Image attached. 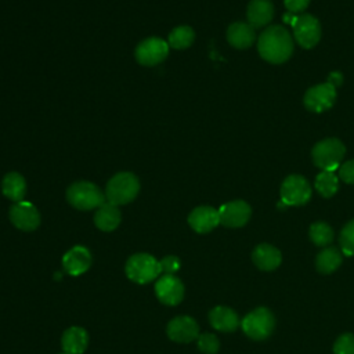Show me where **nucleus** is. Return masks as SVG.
<instances>
[{"mask_svg":"<svg viewBox=\"0 0 354 354\" xmlns=\"http://www.w3.org/2000/svg\"><path fill=\"white\" fill-rule=\"evenodd\" d=\"M346 153L343 142L337 138H325L317 142L311 151L313 162L321 170L335 171Z\"/></svg>","mask_w":354,"mask_h":354,"instance_id":"5","label":"nucleus"},{"mask_svg":"<svg viewBox=\"0 0 354 354\" xmlns=\"http://www.w3.org/2000/svg\"><path fill=\"white\" fill-rule=\"evenodd\" d=\"M283 21L290 24L296 41L303 48L314 47L321 37V25L318 19L310 14L293 15L292 12L283 15Z\"/></svg>","mask_w":354,"mask_h":354,"instance_id":"4","label":"nucleus"},{"mask_svg":"<svg viewBox=\"0 0 354 354\" xmlns=\"http://www.w3.org/2000/svg\"><path fill=\"white\" fill-rule=\"evenodd\" d=\"M120 220L122 214L119 207L111 202H104L94 214V224L105 232L113 231L120 224Z\"/></svg>","mask_w":354,"mask_h":354,"instance_id":"22","label":"nucleus"},{"mask_svg":"<svg viewBox=\"0 0 354 354\" xmlns=\"http://www.w3.org/2000/svg\"><path fill=\"white\" fill-rule=\"evenodd\" d=\"M342 259L343 257L339 249L333 246L325 248L317 256V260H315L317 270L322 274H330L335 270H337V267L342 264Z\"/></svg>","mask_w":354,"mask_h":354,"instance_id":"24","label":"nucleus"},{"mask_svg":"<svg viewBox=\"0 0 354 354\" xmlns=\"http://www.w3.org/2000/svg\"><path fill=\"white\" fill-rule=\"evenodd\" d=\"M140 191V181L136 174L130 171H122L115 174L106 184L105 198L116 206L127 205L136 199Z\"/></svg>","mask_w":354,"mask_h":354,"instance_id":"2","label":"nucleus"},{"mask_svg":"<svg viewBox=\"0 0 354 354\" xmlns=\"http://www.w3.org/2000/svg\"><path fill=\"white\" fill-rule=\"evenodd\" d=\"M169 44L159 37H148L136 47V59L144 66H153L165 61L169 54Z\"/></svg>","mask_w":354,"mask_h":354,"instance_id":"9","label":"nucleus"},{"mask_svg":"<svg viewBox=\"0 0 354 354\" xmlns=\"http://www.w3.org/2000/svg\"><path fill=\"white\" fill-rule=\"evenodd\" d=\"M283 3H285V7L288 8V11L295 14V12H301L303 10H306L310 0H283Z\"/></svg>","mask_w":354,"mask_h":354,"instance_id":"33","label":"nucleus"},{"mask_svg":"<svg viewBox=\"0 0 354 354\" xmlns=\"http://www.w3.org/2000/svg\"><path fill=\"white\" fill-rule=\"evenodd\" d=\"M10 220L18 230L33 231L40 224V214L35 205L21 201L10 207Z\"/></svg>","mask_w":354,"mask_h":354,"instance_id":"12","label":"nucleus"},{"mask_svg":"<svg viewBox=\"0 0 354 354\" xmlns=\"http://www.w3.org/2000/svg\"><path fill=\"white\" fill-rule=\"evenodd\" d=\"M126 275L136 283H148L160 274L159 261L148 253H136L129 257L124 267Z\"/></svg>","mask_w":354,"mask_h":354,"instance_id":"6","label":"nucleus"},{"mask_svg":"<svg viewBox=\"0 0 354 354\" xmlns=\"http://www.w3.org/2000/svg\"><path fill=\"white\" fill-rule=\"evenodd\" d=\"M209 321L210 325L220 332H234L241 325L238 314L225 306H217L210 310Z\"/></svg>","mask_w":354,"mask_h":354,"instance_id":"17","label":"nucleus"},{"mask_svg":"<svg viewBox=\"0 0 354 354\" xmlns=\"http://www.w3.org/2000/svg\"><path fill=\"white\" fill-rule=\"evenodd\" d=\"M66 199L79 210H91L105 202V194L90 181H77L68 188Z\"/></svg>","mask_w":354,"mask_h":354,"instance_id":"3","label":"nucleus"},{"mask_svg":"<svg viewBox=\"0 0 354 354\" xmlns=\"http://www.w3.org/2000/svg\"><path fill=\"white\" fill-rule=\"evenodd\" d=\"M248 24L254 29L266 26L274 17V6L271 0H252L246 11Z\"/></svg>","mask_w":354,"mask_h":354,"instance_id":"19","label":"nucleus"},{"mask_svg":"<svg viewBox=\"0 0 354 354\" xmlns=\"http://www.w3.org/2000/svg\"><path fill=\"white\" fill-rule=\"evenodd\" d=\"M1 192L10 201L21 202L26 194L25 178L17 171H11L6 174L1 181Z\"/></svg>","mask_w":354,"mask_h":354,"instance_id":"23","label":"nucleus"},{"mask_svg":"<svg viewBox=\"0 0 354 354\" xmlns=\"http://www.w3.org/2000/svg\"><path fill=\"white\" fill-rule=\"evenodd\" d=\"M159 267H160V272H163V275H174L176 271H178L180 268V259L177 256H166L159 261Z\"/></svg>","mask_w":354,"mask_h":354,"instance_id":"31","label":"nucleus"},{"mask_svg":"<svg viewBox=\"0 0 354 354\" xmlns=\"http://www.w3.org/2000/svg\"><path fill=\"white\" fill-rule=\"evenodd\" d=\"M155 293L160 303L176 306L184 297V285L174 275H162L155 283Z\"/></svg>","mask_w":354,"mask_h":354,"instance_id":"14","label":"nucleus"},{"mask_svg":"<svg viewBox=\"0 0 354 354\" xmlns=\"http://www.w3.org/2000/svg\"><path fill=\"white\" fill-rule=\"evenodd\" d=\"M339 177L347 184H354V159L339 166Z\"/></svg>","mask_w":354,"mask_h":354,"instance_id":"32","label":"nucleus"},{"mask_svg":"<svg viewBox=\"0 0 354 354\" xmlns=\"http://www.w3.org/2000/svg\"><path fill=\"white\" fill-rule=\"evenodd\" d=\"M257 50L263 59L271 64H282L293 53V40L286 28L274 25L261 32L257 40Z\"/></svg>","mask_w":354,"mask_h":354,"instance_id":"1","label":"nucleus"},{"mask_svg":"<svg viewBox=\"0 0 354 354\" xmlns=\"http://www.w3.org/2000/svg\"><path fill=\"white\" fill-rule=\"evenodd\" d=\"M241 326L245 335L250 339L264 340L272 333L275 318L268 308L259 307L245 315V318L241 321Z\"/></svg>","mask_w":354,"mask_h":354,"instance_id":"7","label":"nucleus"},{"mask_svg":"<svg viewBox=\"0 0 354 354\" xmlns=\"http://www.w3.org/2000/svg\"><path fill=\"white\" fill-rule=\"evenodd\" d=\"M333 354H354V335L339 336L333 344Z\"/></svg>","mask_w":354,"mask_h":354,"instance_id":"30","label":"nucleus"},{"mask_svg":"<svg viewBox=\"0 0 354 354\" xmlns=\"http://www.w3.org/2000/svg\"><path fill=\"white\" fill-rule=\"evenodd\" d=\"M252 259H253V263L260 270H264V271L275 270L282 261L281 252L268 243L257 245L252 253Z\"/></svg>","mask_w":354,"mask_h":354,"instance_id":"21","label":"nucleus"},{"mask_svg":"<svg viewBox=\"0 0 354 354\" xmlns=\"http://www.w3.org/2000/svg\"><path fill=\"white\" fill-rule=\"evenodd\" d=\"M195 40V32L191 26L183 25V26H177L174 28L167 37V44L169 47L174 48V50H184L188 48Z\"/></svg>","mask_w":354,"mask_h":354,"instance_id":"25","label":"nucleus"},{"mask_svg":"<svg viewBox=\"0 0 354 354\" xmlns=\"http://www.w3.org/2000/svg\"><path fill=\"white\" fill-rule=\"evenodd\" d=\"M250 214H252V209L245 201L227 202L221 205L218 209L220 224L230 228L243 227L249 221Z\"/></svg>","mask_w":354,"mask_h":354,"instance_id":"11","label":"nucleus"},{"mask_svg":"<svg viewBox=\"0 0 354 354\" xmlns=\"http://www.w3.org/2000/svg\"><path fill=\"white\" fill-rule=\"evenodd\" d=\"M311 187L310 183L299 174L288 176L281 185V205L300 206L310 201Z\"/></svg>","mask_w":354,"mask_h":354,"instance_id":"8","label":"nucleus"},{"mask_svg":"<svg viewBox=\"0 0 354 354\" xmlns=\"http://www.w3.org/2000/svg\"><path fill=\"white\" fill-rule=\"evenodd\" d=\"M227 39L235 48H248L256 39L254 28L248 22H234L227 29Z\"/></svg>","mask_w":354,"mask_h":354,"instance_id":"20","label":"nucleus"},{"mask_svg":"<svg viewBox=\"0 0 354 354\" xmlns=\"http://www.w3.org/2000/svg\"><path fill=\"white\" fill-rule=\"evenodd\" d=\"M336 100V87L326 82L310 87L304 94V105L311 112H324L329 109Z\"/></svg>","mask_w":354,"mask_h":354,"instance_id":"10","label":"nucleus"},{"mask_svg":"<svg viewBox=\"0 0 354 354\" xmlns=\"http://www.w3.org/2000/svg\"><path fill=\"white\" fill-rule=\"evenodd\" d=\"M188 224L198 234L210 232L220 224L218 210L212 206L195 207L188 216Z\"/></svg>","mask_w":354,"mask_h":354,"instance_id":"15","label":"nucleus"},{"mask_svg":"<svg viewBox=\"0 0 354 354\" xmlns=\"http://www.w3.org/2000/svg\"><path fill=\"white\" fill-rule=\"evenodd\" d=\"M62 354H66V353H62Z\"/></svg>","mask_w":354,"mask_h":354,"instance_id":"34","label":"nucleus"},{"mask_svg":"<svg viewBox=\"0 0 354 354\" xmlns=\"http://www.w3.org/2000/svg\"><path fill=\"white\" fill-rule=\"evenodd\" d=\"M65 272L72 277L86 272L91 266V253L84 246H73L62 257Z\"/></svg>","mask_w":354,"mask_h":354,"instance_id":"16","label":"nucleus"},{"mask_svg":"<svg viewBox=\"0 0 354 354\" xmlns=\"http://www.w3.org/2000/svg\"><path fill=\"white\" fill-rule=\"evenodd\" d=\"M340 246L344 256H354V220L348 221L340 232Z\"/></svg>","mask_w":354,"mask_h":354,"instance_id":"28","label":"nucleus"},{"mask_svg":"<svg viewBox=\"0 0 354 354\" xmlns=\"http://www.w3.org/2000/svg\"><path fill=\"white\" fill-rule=\"evenodd\" d=\"M310 238L317 246H326L333 239V230L324 221H317L310 227Z\"/></svg>","mask_w":354,"mask_h":354,"instance_id":"27","label":"nucleus"},{"mask_svg":"<svg viewBox=\"0 0 354 354\" xmlns=\"http://www.w3.org/2000/svg\"><path fill=\"white\" fill-rule=\"evenodd\" d=\"M88 344V335L80 326L68 328L61 336V346L66 354H83Z\"/></svg>","mask_w":354,"mask_h":354,"instance_id":"18","label":"nucleus"},{"mask_svg":"<svg viewBox=\"0 0 354 354\" xmlns=\"http://www.w3.org/2000/svg\"><path fill=\"white\" fill-rule=\"evenodd\" d=\"M198 348L203 354H216L220 348V342L214 333H201L196 339Z\"/></svg>","mask_w":354,"mask_h":354,"instance_id":"29","label":"nucleus"},{"mask_svg":"<svg viewBox=\"0 0 354 354\" xmlns=\"http://www.w3.org/2000/svg\"><path fill=\"white\" fill-rule=\"evenodd\" d=\"M315 188L324 198L333 196L339 189V180L335 171L322 170L315 178Z\"/></svg>","mask_w":354,"mask_h":354,"instance_id":"26","label":"nucleus"},{"mask_svg":"<svg viewBox=\"0 0 354 354\" xmlns=\"http://www.w3.org/2000/svg\"><path fill=\"white\" fill-rule=\"evenodd\" d=\"M169 339L177 343H189L199 336V326L196 321L188 315H178L173 318L166 328Z\"/></svg>","mask_w":354,"mask_h":354,"instance_id":"13","label":"nucleus"}]
</instances>
